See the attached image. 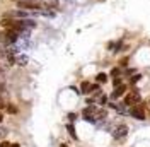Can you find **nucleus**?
Listing matches in <instances>:
<instances>
[{
	"mask_svg": "<svg viewBox=\"0 0 150 147\" xmlns=\"http://www.w3.org/2000/svg\"><path fill=\"white\" fill-rule=\"evenodd\" d=\"M120 84H123L121 79H114V86H120Z\"/></svg>",
	"mask_w": 150,
	"mask_h": 147,
	"instance_id": "nucleus-14",
	"label": "nucleus"
},
{
	"mask_svg": "<svg viewBox=\"0 0 150 147\" xmlns=\"http://www.w3.org/2000/svg\"><path fill=\"white\" fill-rule=\"evenodd\" d=\"M68 132L72 133V137H77V135H75V130H74V127H72V125H68Z\"/></svg>",
	"mask_w": 150,
	"mask_h": 147,
	"instance_id": "nucleus-12",
	"label": "nucleus"
},
{
	"mask_svg": "<svg viewBox=\"0 0 150 147\" xmlns=\"http://www.w3.org/2000/svg\"><path fill=\"white\" fill-rule=\"evenodd\" d=\"M97 81H99V82H106V81H108V75H106V74H99V75H97Z\"/></svg>",
	"mask_w": 150,
	"mask_h": 147,
	"instance_id": "nucleus-9",
	"label": "nucleus"
},
{
	"mask_svg": "<svg viewBox=\"0 0 150 147\" xmlns=\"http://www.w3.org/2000/svg\"><path fill=\"white\" fill-rule=\"evenodd\" d=\"M2 118H4V116H2V113H0V121H2Z\"/></svg>",
	"mask_w": 150,
	"mask_h": 147,
	"instance_id": "nucleus-16",
	"label": "nucleus"
},
{
	"mask_svg": "<svg viewBox=\"0 0 150 147\" xmlns=\"http://www.w3.org/2000/svg\"><path fill=\"white\" fill-rule=\"evenodd\" d=\"M82 92L84 94H87V92H91V91H99V87L97 86H92V84H89V82H82Z\"/></svg>",
	"mask_w": 150,
	"mask_h": 147,
	"instance_id": "nucleus-6",
	"label": "nucleus"
},
{
	"mask_svg": "<svg viewBox=\"0 0 150 147\" xmlns=\"http://www.w3.org/2000/svg\"><path fill=\"white\" fill-rule=\"evenodd\" d=\"M19 33L17 31H14V29H7V31H4L2 34H0V39L4 41V43H14L16 39H17Z\"/></svg>",
	"mask_w": 150,
	"mask_h": 147,
	"instance_id": "nucleus-2",
	"label": "nucleus"
},
{
	"mask_svg": "<svg viewBox=\"0 0 150 147\" xmlns=\"http://www.w3.org/2000/svg\"><path fill=\"white\" fill-rule=\"evenodd\" d=\"M131 116L133 118H137V120H145V113H143V106H142L140 103L138 104H135L133 108H131Z\"/></svg>",
	"mask_w": 150,
	"mask_h": 147,
	"instance_id": "nucleus-4",
	"label": "nucleus"
},
{
	"mask_svg": "<svg viewBox=\"0 0 150 147\" xmlns=\"http://www.w3.org/2000/svg\"><path fill=\"white\" fill-rule=\"evenodd\" d=\"M125 91H126V86L125 84H120V86H116V89H114V92H112L111 96L112 98H120V96L125 94Z\"/></svg>",
	"mask_w": 150,
	"mask_h": 147,
	"instance_id": "nucleus-7",
	"label": "nucleus"
},
{
	"mask_svg": "<svg viewBox=\"0 0 150 147\" xmlns=\"http://www.w3.org/2000/svg\"><path fill=\"white\" fill-rule=\"evenodd\" d=\"M19 7H21V9H31V10L41 9V5H39L38 2H34V0H21V2H19Z\"/></svg>",
	"mask_w": 150,
	"mask_h": 147,
	"instance_id": "nucleus-3",
	"label": "nucleus"
},
{
	"mask_svg": "<svg viewBox=\"0 0 150 147\" xmlns=\"http://www.w3.org/2000/svg\"><path fill=\"white\" fill-rule=\"evenodd\" d=\"M4 28H7V29H12L14 28V24H16V21H12V19H2V22H0Z\"/></svg>",
	"mask_w": 150,
	"mask_h": 147,
	"instance_id": "nucleus-8",
	"label": "nucleus"
},
{
	"mask_svg": "<svg viewBox=\"0 0 150 147\" xmlns=\"http://www.w3.org/2000/svg\"><path fill=\"white\" fill-rule=\"evenodd\" d=\"M0 108H4V101H2V98H0Z\"/></svg>",
	"mask_w": 150,
	"mask_h": 147,
	"instance_id": "nucleus-15",
	"label": "nucleus"
},
{
	"mask_svg": "<svg viewBox=\"0 0 150 147\" xmlns=\"http://www.w3.org/2000/svg\"><path fill=\"white\" fill-rule=\"evenodd\" d=\"M0 147H19L17 144H9V142H2L0 144Z\"/></svg>",
	"mask_w": 150,
	"mask_h": 147,
	"instance_id": "nucleus-10",
	"label": "nucleus"
},
{
	"mask_svg": "<svg viewBox=\"0 0 150 147\" xmlns=\"http://www.w3.org/2000/svg\"><path fill=\"white\" fill-rule=\"evenodd\" d=\"M7 110H9V113H16V111H17V110H16V108H14V106H9Z\"/></svg>",
	"mask_w": 150,
	"mask_h": 147,
	"instance_id": "nucleus-13",
	"label": "nucleus"
},
{
	"mask_svg": "<svg viewBox=\"0 0 150 147\" xmlns=\"http://www.w3.org/2000/svg\"><path fill=\"white\" fill-rule=\"evenodd\" d=\"M149 104H150V101H149Z\"/></svg>",
	"mask_w": 150,
	"mask_h": 147,
	"instance_id": "nucleus-18",
	"label": "nucleus"
},
{
	"mask_svg": "<svg viewBox=\"0 0 150 147\" xmlns=\"http://www.w3.org/2000/svg\"><path fill=\"white\" fill-rule=\"evenodd\" d=\"M140 77H142L140 74H138V75H133V77H131V82L135 84V82H137V81H140Z\"/></svg>",
	"mask_w": 150,
	"mask_h": 147,
	"instance_id": "nucleus-11",
	"label": "nucleus"
},
{
	"mask_svg": "<svg viewBox=\"0 0 150 147\" xmlns=\"http://www.w3.org/2000/svg\"><path fill=\"white\" fill-rule=\"evenodd\" d=\"M140 92L138 91H130L126 96H125V106H135V104H138L140 103Z\"/></svg>",
	"mask_w": 150,
	"mask_h": 147,
	"instance_id": "nucleus-1",
	"label": "nucleus"
},
{
	"mask_svg": "<svg viewBox=\"0 0 150 147\" xmlns=\"http://www.w3.org/2000/svg\"><path fill=\"white\" fill-rule=\"evenodd\" d=\"M62 147H67V146H62Z\"/></svg>",
	"mask_w": 150,
	"mask_h": 147,
	"instance_id": "nucleus-17",
	"label": "nucleus"
},
{
	"mask_svg": "<svg viewBox=\"0 0 150 147\" xmlns=\"http://www.w3.org/2000/svg\"><path fill=\"white\" fill-rule=\"evenodd\" d=\"M126 133H128V128H126L125 125H121V127H118V128H116V132L112 133V137H114V138H121V137H125Z\"/></svg>",
	"mask_w": 150,
	"mask_h": 147,
	"instance_id": "nucleus-5",
	"label": "nucleus"
}]
</instances>
